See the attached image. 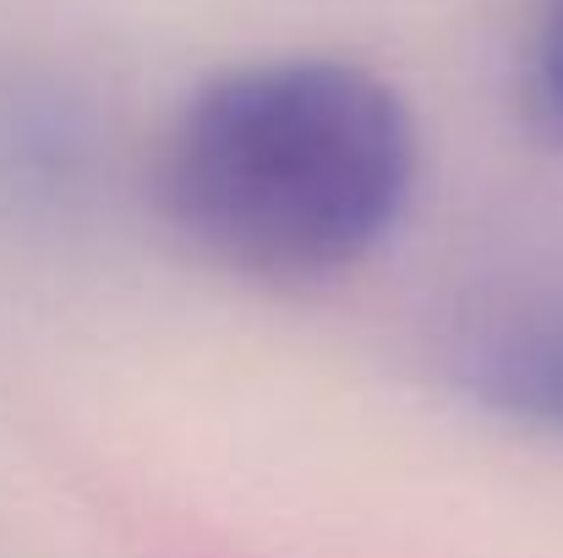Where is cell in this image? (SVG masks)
Masks as SVG:
<instances>
[{"label":"cell","instance_id":"1","mask_svg":"<svg viewBox=\"0 0 563 558\" xmlns=\"http://www.w3.org/2000/svg\"><path fill=\"white\" fill-rule=\"evenodd\" d=\"M421 182L416 116L340 55L213 72L176 110L154 197L208 263L257 285H323L399 230Z\"/></svg>","mask_w":563,"mask_h":558},{"label":"cell","instance_id":"2","mask_svg":"<svg viewBox=\"0 0 563 558\" xmlns=\"http://www.w3.org/2000/svg\"><path fill=\"white\" fill-rule=\"evenodd\" d=\"M443 378L482 416L563 444V263L471 296L438 340Z\"/></svg>","mask_w":563,"mask_h":558},{"label":"cell","instance_id":"3","mask_svg":"<svg viewBox=\"0 0 563 558\" xmlns=\"http://www.w3.org/2000/svg\"><path fill=\"white\" fill-rule=\"evenodd\" d=\"M520 121L542 149L563 154V0H542L520 61Z\"/></svg>","mask_w":563,"mask_h":558}]
</instances>
